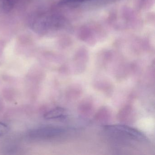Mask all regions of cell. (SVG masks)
Listing matches in <instances>:
<instances>
[{
	"instance_id": "1",
	"label": "cell",
	"mask_w": 155,
	"mask_h": 155,
	"mask_svg": "<svg viewBox=\"0 0 155 155\" xmlns=\"http://www.w3.org/2000/svg\"><path fill=\"white\" fill-rule=\"evenodd\" d=\"M65 132L63 129L58 127H44L30 130L29 135L31 137L39 139H48L58 137Z\"/></svg>"
},
{
	"instance_id": "2",
	"label": "cell",
	"mask_w": 155,
	"mask_h": 155,
	"mask_svg": "<svg viewBox=\"0 0 155 155\" xmlns=\"http://www.w3.org/2000/svg\"><path fill=\"white\" fill-rule=\"evenodd\" d=\"M31 1L32 0H0V10L4 12H9Z\"/></svg>"
},
{
	"instance_id": "3",
	"label": "cell",
	"mask_w": 155,
	"mask_h": 155,
	"mask_svg": "<svg viewBox=\"0 0 155 155\" xmlns=\"http://www.w3.org/2000/svg\"><path fill=\"white\" fill-rule=\"evenodd\" d=\"M66 115V111L62 107L55 108L44 114V118L47 120L60 119L64 118Z\"/></svg>"
},
{
	"instance_id": "4",
	"label": "cell",
	"mask_w": 155,
	"mask_h": 155,
	"mask_svg": "<svg viewBox=\"0 0 155 155\" xmlns=\"http://www.w3.org/2000/svg\"><path fill=\"white\" fill-rule=\"evenodd\" d=\"M131 110V108L130 106H127L124 107V108L122 109L118 115V119L121 120L122 121L126 120L129 115L130 114Z\"/></svg>"
},
{
	"instance_id": "5",
	"label": "cell",
	"mask_w": 155,
	"mask_h": 155,
	"mask_svg": "<svg viewBox=\"0 0 155 155\" xmlns=\"http://www.w3.org/2000/svg\"><path fill=\"white\" fill-rule=\"evenodd\" d=\"M108 111L107 109H101L97 114L96 115V119L101 120H104L107 119L109 116Z\"/></svg>"
},
{
	"instance_id": "6",
	"label": "cell",
	"mask_w": 155,
	"mask_h": 155,
	"mask_svg": "<svg viewBox=\"0 0 155 155\" xmlns=\"http://www.w3.org/2000/svg\"><path fill=\"white\" fill-rule=\"evenodd\" d=\"M91 0H60L59 2L60 5H67L74 3H81V2H86Z\"/></svg>"
},
{
	"instance_id": "7",
	"label": "cell",
	"mask_w": 155,
	"mask_h": 155,
	"mask_svg": "<svg viewBox=\"0 0 155 155\" xmlns=\"http://www.w3.org/2000/svg\"><path fill=\"white\" fill-rule=\"evenodd\" d=\"M9 128L6 124L0 122V136H4L8 132Z\"/></svg>"
}]
</instances>
